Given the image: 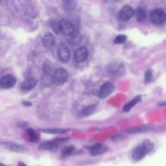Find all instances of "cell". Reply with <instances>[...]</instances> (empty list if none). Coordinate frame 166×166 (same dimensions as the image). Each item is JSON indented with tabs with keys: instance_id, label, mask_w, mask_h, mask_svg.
<instances>
[{
	"instance_id": "obj_1",
	"label": "cell",
	"mask_w": 166,
	"mask_h": 166,
	"mask_svg": "<svg viewBox=\"0 0 166 166\" xmlns=\"http://www.w3.org/2000/svg\"><path fill=\"white\" fill-rule=\"evenodd\" d=\"M154 148V144L149 140H145L142 145L136 147L132 152V157L136 162L142 159L152 151Z\"/></svg>"
},
{
	"instance_id": "obj_2",
	"label": "cell",
	"mask_w": 166,
	"mask_h": 166,
	"mask_svg": "<svg viewBox=\"0 0 166 166\" xmlns=\"http://www.w3.org/2000/svg\"><path fill=\"white\" fill-rule=\"evenodd\" d=\"M58 32L63 35L71 36L75 32V29L73 24L66 19H62L57 22Z\"/></svg>"
},
{
	"instance_id": "obj_3",
	"label": "cell",
	"mask_w": 166,
	"mask_h": 166,
	"mask_svg": "<svg viewBox=\"0 0 166 166\" xmlns=\"http://www.w3.org/2000/svg\"><path fill=\"white\" fill-rule=\"evenodd\" d=\"M68 79V74L67 71L62 68H60L54 71L52 75L53 83L57 85H62Z\"/></svg>"
},
{
	"instance_id": "obj_4",
	"label": "cell",
	"mask_w": 166,
	"mask_h": 166,
	"mask_svg": "<svg viewBox=\"0 0 166 166\" xmlns=\"http://www.w3.org/2000/svg\"><path fill=\"white\" fill-rule=\"evenodd\" d=\"M68 138H59L53 139V140L46 142L40 145L39 149L43 150H50L55 151L57 150L58 146L68 141Z\"/></svg>"
},
{
	"instance_id": "obj_5",
	"label": "cell",
	"mask_w": 166,
	"mask_h": 166,
	"mask_svg": "<svg viewBox=\"0 0 166 166\" xmlns=\"http://www.w3.org/2000/svg\"><path fill=\"white\" fill-rule=\"evenodd\" d=\"M150 19L152 23L155 24H162L166 21V15L162 10H154L151 13Z\"/></svg>"
},
{
	"instance_id": "obj_6",
	"label": "cell",
	"mask_w": 166,
	"mask_h": 166,
	"mask_svg": "<svg viewBox=\"0 0 166 166\" xmlns=\"http://www.w3.org/2000/svg\"><path fill=\"white\" fill-rule=\"evenodd\" d=\"M134 11L130 6H125L119 11L118 14L119 19L121 21L127 22L133 17Z\"/></svg>"
},
{
	"instance_id": "obj_7",
	"label": "cell",
	"mask_w": 166,
	"mask_h": 166,
	"mask_svg": "<svg viewBox=\"0 0 166 166\" xmlns=\"http://www.w3.org/2000/svg\"><path fill=\"white\" fill-rule=\"evenodd\" d=\"M16 83V78L12 75H6L0 79V87L3 89H10L15 86Z\"/></svg>"
},
{
	"instance_id": "obj_8",
	"label": "cell",
	"mask_w": 166,
	"mask_h": 166,
	"mask_svg": "<svg viewBox=\"0 0 166 166\" xmlns=\"http://www.w3.org/2000/svg\"><path fill=\"white\" fill-rule=\"evenodd\" d=\"M70 57V53L68 48L65 44H61L60 45L58 49V58L59 61L66 63L67 62Z\"/></svg>"
},
{
	"instance_id": "obj_9",
	"label": "cell",
	"mask_w": 166,
	"mask_h": 166,
	"mask_svg": "<svg viewBox=\"0 0 166 166\" xmlns=\"http://www.w3.org/2000/svg\"><path fill=\"white\" fill-rule=\"evenodd\" d=\"M88 57V49L82 46L79 48L74 54L75 61L78 63H81L84 62Z\"/></svg>"
},
{
	"instance_id": "obj_10",
	"label": "cell",
	"mask_w": 166,
	"mask_h": 166,
	"mask_svg": "<svg viewBox=\"0 0 166 166\" xmlns=\"http://www.w3.org/2000/svg\"><path fill=\"white\" fill-rule=\"evenodd\" d=\"M114 87L113 84L110 82H107L101 86V87L99 92V95L100 96V97L104 98L109 96L111 93L114 91Z\"/></svg>"
},
{
	"instance_id": "obj_11",
	"label": "cell",
	"mask_w": 166,
	"mask_h": 166,
	"mask_svg": "<svg viewBox=\"0 0 166 166\" xmlns=\"http://www.w3.org/2000/svg\"><path fill=\"white\" fill-rule=\"evenodd\" d=\"M43 45L47 48H51L55 45L56 40L54 35L52 33L48 32L44 35L42 38Z\"/></svg>"
},
{
	"instance_id": "obj_12",
	"label": "cell",
	"mask_w": 166,
	"mask_h": 166,
	"mask_svg": "<svg viewBox=\"0 0 166 166\" xmlns=\"http://www.w3.org/2000/svg\"><path fill=\"white\" fill-rule=\"evenodd\" d=\"M108 147L101 143H96L90 148V153L93 156H97L104 153L107 151Z\"/></svg>"
},
{
	"instance_id": "obj_13",
	"label": "cell",
	"mask_w": 166,
	"mask_h": 166,
	"mask_svg": "<svg viewBox=\"0 0 166 166\" xmlns=\"http://www.w3.org/2000/svg\"><path fill=\"white\" fill-rule=\"evenodd\" d=\"M37 81L34 78H29L25 80L21 84V88L23 90H31L34 88L37 84Z\"/></svg>"
},
{
	"instance_id": "obj_14",
	"label": "cell",
	"mask_w": 166,
	"mask_h": 166,
	"mask_svg": "<svg viewBox=\"0 0 166 166\" xmlns=\"http://www.w3.org/2000/svg\"><path fill=\"white\" fill-rule=\"evenodd\" d=\"M2 144L6 149H9L12 151L16 152H23L25 151L24 148H23L22 147H21V146H19L14 143L7 142H3Z\"/></svg>"
},
{
	"instance_id": "obj_15",
	"label": "cell",
	"mask_w": 166,
	"mask_h": 166,
	"mask_svg": "<svg viewBox=\"0 0 166 166\" xmlns=\"http://www.w3.org/2000/svg\"><path fill=\"white\" fill-rule=\"evenodd\" d=\"M63 8L66 11H74L77 6V2L75 1H64L62 3Z\"/></svg>"
},
{
	"instance_id": "obj_16",
	"label": "cell",
	"mask_w": 166,
	"mask_h": 166,
	"mask_svg": "<svg viewBox=\"0 0 166 166\" xmlns=\"http://www.w3.org/2000/svg\"><path fill=\"white\" fill-rule=\"evenodd\" d=\"M141 100V96H137L135 98H134L132 100L128 103L126 104L125 107H123V111L125 112H129L132 108H133L134 106Z\"/></svg>"
},
{
	"instance_id": "obj_17",
	"label": "cell",
	"mask_w": 166,
	"mask_h": 166,
	"mask_svg": "<svg viewBox=\"0 0 166 166\" xmlns=\"http://www.w3.org/2000/svg\"><path fill=\"white\" fill-rule=\"evenodd\" d=\"M42 132L48 134H63L68 132L69 129H41Z\"/></svg>"
},
{
	"instance_id": "obj_18",
	"label": "cell",
	"mask_w": 166,
	"mask_h": 166,
	"mask_svg": "<svg viewBox=\"0 0 166 166\" xmlns=\"http://www.w3.org/2000/svg\"><path fill=\"white\" fill-rule=\"evenodd\" d=\"M43 71L45 75H51L53 74V65L50 62H45L43 65Z\"/></svg>"
},
{
	"instance_id": "obj_19",
	"label": "cell",
	"mask_w": 166,
	"mask_h": 166,
	"mask_svg": "<svg viewBox=\"0 0 166 166\" xmlns=\"http://www.w3.org/2000/svg\"><path fill=\"white\" fill-rule=\"evenodd\" d=\"M27 134L29 138V140L31 142H36L38 139V135L36 132L32 129H29L27 130Z\"/></svg>"
},
{
	"instance_id": "obj_20",
	"label": "cell",
	"mask_w": 166,
	"mask_h": 166,
	"mask_svg": "<svg viewBox=\"0 0 166 166\" xmlns=\"http://www.w3.org/2000/svg\"><path fill=\"white\" fill-rule=\"evenodd\" d=\"M96 109V104H92L88 106V107H86L83 111V114L84 116H88L92 114L94 112L95 110Z\"/></svg>"
},
{
	"instance_id": "obj_21",
	"label": "cell",
	"mask_w": 166,
	"mask_h": 166,
	"mask_svg": "<svg viewBox=\"0 0 166 166\" xmlns=\"http://www.w3.org/2000/svg\"><path fill=\"white\" fill-rule=\"evenodd\" d=\"M136 16L139 22L143 21L145 18V12L142 8H139L136 10Z\"/></svg>"
},
{
	"instance_id": "obj_22",
	"label": "cell",
	"mask_w": 166,
	"mask_h": 166,
	"mask_svg": "<svg viewBox=\"0 0 166 166\" xmlns=\"http://www.w3.org/2000/svg\"><path fill=\"white\" fill-rule=\"evenodd\" d=\"M75 147L73 145L66 146L62 149V153L64 155H68L71 154V152L74 151Z\"/></svg>"
},
{
	"instance_id": "obj_23",
	"label": "cell",
	"mask_w": 166,
	"mask_h": 166,
	"mask_svg": "<svg viewBox=\"0 0 166 166\" xmlns=\"http://www.w3.org/2000/svg\"><path fill=\"white\" fill-rule=\"evenodd\" d=\"M127 40V36L123 35H119L116 36L114 40V43L116 44H123Z\"/></svg>"
},
{
	"instance_id": "obj_24",
	"label": "cell",
	"mask_w": 166,
	"mask_h": 166,
	"mask_svg": "<svg viewBox=\"0 0 166 166\" xmlns=\"http://www.w3.org/2000/svg\"><path fill=\"white\" fill-rule=\"evenodd\" d=\"M152 77V70H149L145 72V81L146 83H149L151 81Z\"/></svg>"
},
{
	"instance_id": "obj_25",
	"label": "cell",
	"mask_w": 166,
	"mask_h": 166,
	"mask_svg": "<svg viewBox=\"0 0 166 166\" xmlns=\"http://www.w3.org/2000/svg\"><path fill=\"white\" fill-rule=\"evenodd\" d=\"M145 130V129L143 128V127H139V128H135V129H129V130L128 131L129 133H137V132H141L142 130Z\"/></svg>"
},
{
	"instance_id": "obj_26",
	"label": "cell",
	"mask_w": 166,
	"mask_h": 166,
	"mask_svg": "<svg viewBox=\"0 0 166 166\" xmlns=\"http://www.w3.org/2000/svg\"><path fill=\"white\" fill-rule=\"evenodd\" d=\"M23 104L25 106H27V107H30V106L32 105V103L29 102V101H23Z\"/></svg>"
},
{
	"instance_id": "obj_27",
	"label": "cell",
	"mask_w": 166,
	"mask_h": 166,
	"mask_svg": "<svg viewBox=\"0 0 166 166\" xmlns=\"http://www.w3.org/2000/svg\"><path fill=\"white\" fill-rule=\"evenodd\" d=\"M121 138H122L121 136H117L114 137V138H113V139H114V141H119V140H120V139H121Z\"/></svg>"
},
{
	"instance_id": "obj_28",
	"label": "cell",
	"mask_w": 166,
	"mask_h": 166,
	"mask_svg": "<svg viewBox=\"0 0 166 166\" xmlns=\"http://www.w3.org/2000/svg\"><path fill=\"white\" fill-rule=\"evenodd\" d=\"M18 166H27V165L24 164L23 162H19L18 164Z\"/></svg>"
},
{
	"instance_id": "obj_29",
	"label": "cell",
	"mask_w": 166,
	"mask_h": 166,
	"mask_svg": "<svg viewBox=\"0 0 166 166\" xmlns=\"http://www.w3.org/2000/svg\"><path fill=\"white\" fill-rule=\"evenodd\" d=\"M0 166H6V165H3L2 164H0Z\"/></svg>"
}]
</instances>
